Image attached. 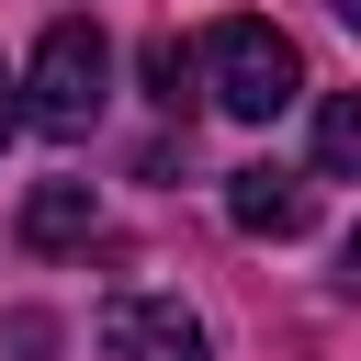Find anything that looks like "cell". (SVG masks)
Instances as JSON below:
<instances>
[{
  "label": "cell",
  "instance_id": "10",
  "mask_svg": "<svg viewBox=\"0 0 361 361\" xmlns=\"http://www.w3.org/2000/svg\"><path fill=\"white\" fill-rule=\"evenodd\" d=\"M327 11H338V23H350V34H361V0H327Z\"/></svg>",
  "mask_w": 361,
  "mask_h": 361
},
{
  "label": "cell",
  "instance_id": "8",
  "mask_svg": "<svg viewBox=\"0 0 361 361\" xmlns=\"http://www.w3.org/2000/svg\"><path fill=\"white\" fill-rule=\"evenodd\" d=\"M338 282H350V293H361V226H350V237H338Z\"/></svg>",
  "mask_w": 361,
  "mask_h": 361
},
{
  "label": "cell",
  "instance_id": "6",
  "mask_svg": "<svg viewBox=\"0 0 361 361\" xmlns=\"http://www.w3.org/2000/svg\"><path fill=\"white\" fill-rule=\"evenodd\" d=\"M316 169H361V90H338L316 113Z\"/></svg>",
  "mask_w": 361,
  "mask_h": 361
},
{
  "label": "cell",
  "instance_id": "2",
  "mask_svg": "<svg viewBox=\"0 0 361 361\" xmlns=\"http://www.w3.org/2000/svg\"><path fill=\"white\" fill-rule=\"evenodd\" d=\"M203 79H214V113H237V124H271V113L305 102V56H293V34L259 23V11H226V23H214Z\"/></svg>",
  "mask_w": 361,
  "mask_h": 361
},
{
  "label": "cell",
  "instance_id": "3",
  "mask_svg": "<svg viewBox=\"0 0 361 361\" xmlns=\"http://www.w3.org/2000/svg\"><path fill=\"white\" fill-rule=\"evenodd\" d=\"M102 361H203V327H192V305H169V293H124V305L102 316Z\"/></svg>",
  "mask_w": 361,
  "mask_h": 361
},
{
  "label": "cell",
  "instance_id": "7",
  "mask_svg": "<svg viewBox=\"0 0 361 361\" xmlns=\"http://www.w3.org/2000/svg\"><path fill=\"white\" fill-rule=\"evenodd\" d=\"M147 90H158L169 113H192V45H180V34H158V45H147Z\"/></svg>",
  "mask_w": 361,
  "mask_h": 361
},
{
  "label": "cell",
  "instance_id": "1",
  "mask_svg": "<svg viewBox=\"0 0 361 361\" xmlns=\"http://www.w3.org/2000/svg\"><path fill=\"white\" fill-rule=\"evenodd\" d=\"M102 102H113V45H102V23H45V45H34V79H23V124L34 135H56V147H79L90 124H102Z\"/></svg>",
  "mask_w": 361,
  "mask_h": 361
},
{
  "label": "cell",
  "instance_id": "5",
  "mask_svg": "<svg viewBox=\"0 0 361 361\" xmlns=\"http://www.w3.org/2000/svg\"><path fill=\"white\" fill-rule=\"evenodd\" d=\"M90 226H102L90 180H34V192H23V248H45V259H56V248H79Z\"/></svg>",
  "mask_w": 361,
  "mask_h": 361
},
{
  "label": "cell",
  "instance_id": "4",
  "mask_svg": "<svg viewBox=\"0 0 361 361\" xmlns=\"http://www.w3.org/2000/svg\"><path fill=\"white\" fill-rule=\"evenodd\" d=\"M226 214H237V237H305V226H316V180L259 158V169L226 180Z\"/></svg>",
  "mask_w": 361,
  "mask_h": 361
},
{
  "label": "cell",
  "instance_id": "9",
  "mask_svg": "<svg viewBox=\"0 0 361 361\" xmlns=\"http://www.w3.org/2000/svg\"><path fill=\"white\" fill-rule=\"evenodd\" d=\"M11 90H23V79H11V68H0V135H11V124H23V102H11Z\"/></svg>",
  "mask_w": 361,
  "mask_h": 361
}]
</instances>
